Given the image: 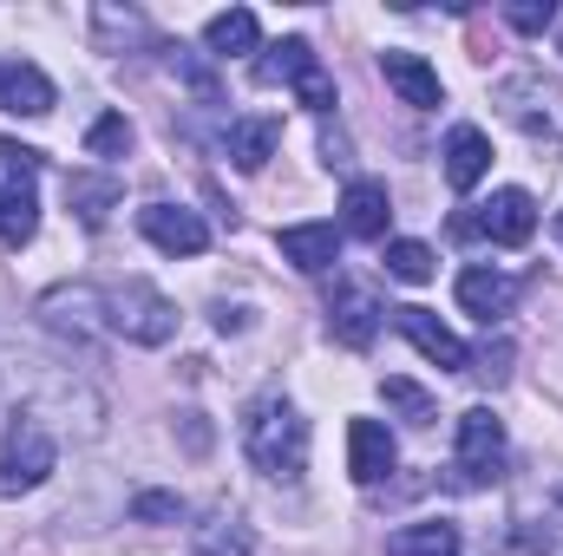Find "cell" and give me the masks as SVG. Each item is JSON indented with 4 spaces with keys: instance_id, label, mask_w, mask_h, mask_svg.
<instances>
[{
    "instance_id": "cell-1",
    "label": "cell",
    "mask_w": 563,
    "mask_h": 556,
    "mask_svg": "<svg viewBox=\"0 0 563 556\" xmlns=\"http://www.w3.org/2000/svg\"><path fill=\"white\" fill-rule=\"evenodd\" d=\"M243 452L269 478H301V465H308V419L295 413L282 393H263L243 413Z\"/></svg>"
},
{
    "instance_id": "cell-2",
    "label": "cell",
    "mask_w": 563,
    "mask_h": 556,
    "mask_svg": "<svg viewBox=\"0 0 563 556\" xmlns=\"http://www.w3.org/2000/svg\"><path fill=\"white\" fill-rule=\"evenodd\" d=\"M99 314L112 334H125L132 347H164L177 334V308L151 288V281H125V288H106L99 294Z\"/></svg>"
},
{
    "instance_id": "cell-3",
    "label": "cell",
    "mask_w": 563,
    "mask_h": 556,
    "mask_svg": "<svg viewBox=\"0 0 563 556\" xmlns=\"http://www.w3.org/2000/svg\"><path fill=\"white\" fill-rule=\"evenodd\" d=\"M53 465H59L53 432H46L33 413H20L13 425H7V445H0V498H26V491H40V485L53 478Z\"/></svg>"
},
{
    "instance_id": "cell-4",
    "label": "cell",
    "mask_w": 563,
    "mask_h": 556,
    "mask_svg": "<svg viewBox=\"0 0 563 556\" xmlns=\"http://www.w3.org/2000/svg\"><path fill=\"white\" fill-rule=\"evenodd\" d=\"M452 471H459V485H472V491L505 478V419L492 413V407H472V413H459Z\"/></svg>"
},
{
    "instance_id": "cell-5",
    "label": "cell",
    "mask_w": 563,
    "mask_h": 556,
    "mask_svg": "<svg viewBox=\"0 0 563 556\" xmlns=\"http://www.w3.org/2000/svg\"><path fill=\"white\" fill-rule=\"evenodd\" d=\"M498 105H505V119L525 132V138H563V86L558 79H544V73H518V79H505L498 86Z\"/></svg>"
},
{
    "instance_id": "cell-6",
    "label": "cell",
    "mask_w": 563,
    "mask_h": 556,
    "mask_svg": "<svg viewBox=\"0 0 563 556\" xmlns=\"http://www.w3.org/2000/svg\"><path fill=\"white\" fill-rule=\"evenodd\" d=\"M139 230H144V243L164 249V256H203L210 249V223L197 210H184V203H144Z\"/></svg>"
},
{
    "instance_id": "cell-7",
    "label": "cell",
    "mask_w": 563,
    "mask_h": 556,
    "mask_svg": "<svg viewBox=\"0 0 563 556\" xmlns=\"http://www.w3.org/2000/svg\"><path fill=\"white\" fill-rule=\"evenodd\" d=\"M472 230L492 236V243H505V249H525V243L538 236V203H531V190H492V203H478Z\"/></svg>"
},
{
    "instance_id": "cell-8",
    "label": "cell",
    "mask_w": 563,
    "mask_h": 556,
    "mask_svg": "<svg viewBox=\"0 0 563 556\" xmlns=\"http://www.w3.org/2000/svg\"><path fill=\"white\" fill-rule=\"evenodd\" d=\"M328 334H334L341 347H354V354H367V347H374V334H380V301H374L367 288H354V281H341V288L328 294Z\"/></svg>"
},
{
    "instance_id": "cell-9",
    "label": "cell",
    "mask_w": 563,
    "mask_h": 556,
    "mask_svg": "<svg viewBox=\"0 0 563 556\" xmlns=\"http://www.w3.org/2000/svg\"><path fill=\"white\" fill-rule=\"evenodd\" d=\"M394 314H400V334L420 347L432 367H445V374H472V354H465V341H459V334H452V327H445L432 308H394Z\"/></svg>"
},
{
    "instance_id": "cell-10",
    "label": "cell",
    "mask_w": 563,
    "mask_h": 556,
    "mask_svg": "<svg viewBox=\"0 0 563 556\" xmlns=\"http://www.w3.org/2000/svg\"><path fill=\"white\" fill-rule=\"evenodd\" d=\"M459 308L492 327V321H505L518 308V281L505 276V269H485V263L478 269H459Z\"/></svg>"
},
{
    "instance_id": "cell-11",
    "label": "cell",
    "mask_w": 563,
    "mask_h": 556,
    "mask_svg": "<svg viewBox=\"0 0 563 556\" xmlns=\"http://www.w3.org/2000/svg\"><path fill=\"white\" fill-rule=\"evenodd\" d=\"M282 263H295L301 276H321V269H334L341 263V230L334 223H288L276 236Z\"/></svg>"
},
{
    "instance_id": "cell-12",
    "label": "cell",
    "mask_w": 563,
    "mask_h": 556,
    "mask_svg": "<svg viewBox=\"0 0 563 556\" xmlns=\"http://www.w3.org/2000/svg\"><path fill=\"white\" fill-rule=\"evenodd\" d=\"M0 112L13 119H46L53 112V79L33 59H7L0 66Z\"/></svg>"
},
{
    "instance_id": "cell-13",
    "label": "cell",
    "mask_w": 563,
    "mask_h": 556,
    "mask_svg": "<svg viewBox=\"0 0 563 556\" xmlns=\"http://www.w3.org/2000/svg\"><path fill=\"white\" fill-rule=\"evenodd\" d=\"M387 216H394V197H387V184H374V177H354V184L341 190V223H347V236H367V243H380V236H387Z\"/></svg>"
},
{
    "instance_id": "cell-14",
    "label": "cell",
    "mask_w": 563,
    "mask_h": 556,
    "mask_svg": "<svg viewBox=\"0 0 563 556\" xmlns=\"http://www.w3.org/2000/svg\"><path fill=\"white\" fill-rule=\"evenodd\" d=\"M347 471H354V485H380L394 471V432L380 419H354L347 425Z\"/></svg>"
},
{
    "instance_id": "cell-15",
    "label": "cell",
    "mask_w": 563,
    "mask_h": 556,
    "mask_svg": "<svg viewBox=\"0 0 563 556\" xmlns=\"http://www.w3.org/2000/svg\"><path fill=\"white\" fill-rule=\"evenodd\" d=\"M380 73H387V86H394L407 105H420V112L445 105V86H439V73L426 66L420 53H400V46H387V53H380Z\"/></svg>"
},
{
    "instance_id": "cell-16",
    "label": "cell",
    "mask_w": 563,
    "mask_h": 556,
    "mask_svg": "<svg viewBox=\"0 0 563 556\" xmlns=\"http://www.w3.org/2000/svg\"><path fill=\"white\" fill-rule=\"evenodd\" d=\"M485 170H492V138L478 125H452V138H445V184L452 190H478Z\"/></svg>"
},
{
    "instance_id": "cell-17",
    "label": "cell",
    "mask_w": 563,
    "mask_h": 556,
    "mask_svg": "<svg viewBox=\"0 0 563 556\" xmlns=\"http://www.w3.org/2000/svg\"><path fill=\"white\" fill-rule=\"evenodd\" d=\"M282 144V119H230V132H223V151H230V164L236 170H263L269 157H276Z\"/></svg>"
},
{
    "instance_id": "cell-18",
    "label": "cell",
    "mask_w": 563,
    "mask_h": 556,
    "mask_svg": "<svg viewBox=\"0 0 563 556\" xmlns=\"http://www.w3.org/2000/svg\"><path fill=\"white\" fill-rule=\"evenodd\" d=\"M256 40H263V26H256L250 7H230V13H217V20L203 26V46H210L217 59H243V53H256Z\"/></svg>"
},
{
    "instance_id": "cell-19",
    "label": "cell",
    "mask_w": 563,
    "mask_h": 556,
    "mask_svg": "<svg viewBox=\"0 0 563 556\" xmlns=\"http://www.w3.org/2000/svg\"><path fill=\"white\" fill-rule=\"evenodd\" d=\"M314 66H321V53H314L308 40H282V46H269V53L256 59V79H263V86H288V92H295Z\"/></svg>"
},
{
    "instance_id": "cell-20",
    "label": "cell",
    "mask_w": 563,
    "mask_h": 556,
    "mask_svg": "<svg viewBox=\"0 0 563 556\" xmlns=\"http://www.w3.org/2000/svg\"><path fill=\"white\" fill-rule=\"evenodd\" d=\"M33 230H40V197H33V177H13V190L0 197V236L20 249V243H33Z\"/></svg>"
},
{
    "instance_id": "cell-21",
    "label": "cell",
    "mask_w": 563,
    "mask_h": 556,
    "mask_svg": "<svg viewBox=\"0 0 563 556\" xmlns=\"http://www.w3.org/2000/svg\"><path fill=\"white\" fill-rule=\"evenodd\" d=\"M387 556H459V531L452 524H400L394 537H387Z\"/></svg>"
},
{
    "instance_id": "cell-22",
    "label": "cell",
    "mask_w": 563,
    "mask_h": 556,
    "mask_svg": "<svg viewBox=\"0 0 563 556\" xmlns=\"http://www.w3.org/2000/svg\"><path fill=\"white\" fill-rule=\"evenodd\" d=\"M190 556H256V537L243 518H210V524H197Z\"/></svg>"
},
{
    "instance_id": "cell-23",
    "label": "cell",
    "mask_w": 563,
    "mask_h": 556,
    "mask_svg": "<svg viewBox=\"0 0 563 556\" xmlns=\"http://www.w3.org/2000/svg\"><path fill=\"white\" fill-rule=\"evenodd\" d=\"M66 197H73L79 223L99 230V223L112 216V203H119V184H112V177H86V170H73V177H66Z\"/></svg>"
},
{
    "instance_id": "cell-24",
    "label": "cell",
    "mask_w": 563,
    "mask_h": 556,
    "mask_svg": "<svg viewBox=\"0 0 563 556\" xmlns=\"http://www.w3.org/2000/svg\"><path fill=\"white\" fill-rule=\"evenodd\" d=\"M380 269H387L394 281H413V288H420V281H432V269H439V263H432V249H426V243H413V236H400V243H387Z\"/></svg>"
},
{
    "instance_id": "cell-25",
    "label": "cell",
    "mask_w": 563,
    "mask_h": 556,
    "mask_svg": "<svg viewBox=\"0 0 563 556\" xmlns=\"http://www.w3.org/2000/svg\"><path fill=\"white\" fill-rule=\"evenodd\" d=\"M380 400L407 419V425H432V393L413 387V380H400V374H394V380H380Z\"/></svg>"
},
{
    "instance_id": "cell-26",
    "label": "cell",
    "mask_w": 563,
    "mask_h": 556,
    "mask_svg": "<svg viewBox=\"0 0 563 556\" xmlns=\"http://www.w3.org/2000/svg\"><path fill=\"white\" fill-rule=\"evenodd\" d=\"M86 151H92V157H125V151H132V125H125L119 112H106V119L86 132Z\"/></svg>"
},
{
    "instance_id": "cell-27",
    "label": "cell",
    "mask_w": 563,
    "mask_h": 556,
    "mask_svg": "<svg viewBox=\"0 0 563 556\" xmlns=\"http://www.w3.org/2000/svg\"><path fill=\"white\" fill-rule=\"evenodd\" d=\"M132 518H139V524H170V518H184V498H170V491H144L139 504H132Z\"/></svg>"
},
{
    "instance_id": "cell-28",
    "label": "cell",
    "mask_w": 563,
    "mask_h": 556,
    "mask_svg": "<svg viewBox=\"0 0 563 556\" xmlns=\"http://www.w3.org/2000/svg\"><path fill=\"white\" fill-rule=\"evenodd\" d=\"M551 13H558L551 0H518V7H505V20H511L518 33H544V26H551Z\"/></svg>"
},
{
    "instance_id": "cell-29",
    "label": "cell",
    "mask_w": 563,
    "mask_h": 556,
    "mask_svg": "<svg viewBox=\"0 0 563 556\" xmlns=\"http://www.w3.org/2000/svg\"><path fill=\"white\" fill-rule=\"evenodd\" d=\"M295 99H301L308 112H328V105H334V79H328V66H314V73L295 86Z\"/></svg>"
},
{
    "instance_id": "cell-30",
    "label": "cell",
    "mask_w": 563,
    "mask_h": 556,
    "mask_svg": "<svg viewBox=\"0 0 563 556\" xmlns=\"http://www.w3.org/2000/svg\"><path fill=\"white\" fill-rule=\"evenodd\" d=\"M0 164L13 177H40V151H26V144H13V138H0Z\"/></svg>"
},
{
    "instance_id": "cell-31",
    "label": "cell",
    "mask_w": 563,
    "mask_h": 556,
    "mask_svg": "<svg viewBox=\"0 0 563 556\" xmlns=\"http://www.w3.org/2000/svg\"><path fill=\"white\" fill-rule=\"evenodd\" d=\"M558 243H563V216H558Z\"/></svg>"
}]
</instances>
